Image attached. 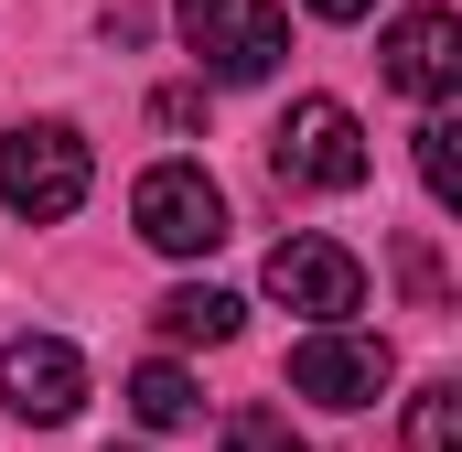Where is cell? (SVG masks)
<instances>
[{"label": "cell", "instance_id": "obj_16", "mask_svg": "<svg viewBox=\"0 0 462 452\" xmlns=\"http://www.w3.org/2000/svg\"><path fill=\"white\" fill-rule=\"evenodd\" d=\"M312 11H323V22H365L376 0H312Z\"/></svg>", "mask_w": 462, "mask_h": 452}, {"label": "cell", "instance_id": "obj_4", "mask_svg": "<svg viewBox=\"0 0 462 452\" xmlns=\"http://www.w3.org/2000/svg\"><path fill=\"white\" fill-rule=\"evenodd\" d=\"M129 226H140L162 259H205V248H226V194H216L205 162H151V173L129 184Z\"/></svg>", "mask_w": 462, "mask_h": 452}, {"label": "cell", "instance_id": "obj_13", "mask_svg": "<svg viewBox=\"0 0 462 452\" xmlns=\"http://www.w3.org/2000/svg\"><path fill=\"white\" fill-rule=\"evenodd\" d=\"M226 452H301V431L280 410H226Z\"/></svg>", "mask_w": 462, "mask_h": 452}, {"label": "cell", "instance_id": "obj_14", "mask_svg": "<svg viewBox=\"0 0 462 452\" xmlns=\"http://www.w3.org/2000/svg\"><path fill=\"white\" fill-rule=\"evenodd\" d=\"M398 280H409V302H430V313H441V259H430V248H420V237H409V248H398Z\"/></svg>", "mask_w": 462, "mask_h": 452}, {"label": "cell", "instance_id": "obj_11", "mask_svg": "<svg viewBox=\"0 0 462 452\" xmlns=\"http://www.w3.org/2000/svg\"><path fill=\"white\" fill-rule=\"evenodd\" d=\"M409 452H462V377H430L409 399Z\"/></svg>", "mask_w": 462, "mask_h": 452}, {"label": "cell", "instance_id": "obj_6", "mask_svg": "<svg viewBox=\"0 0 462 452\" xmlns=\"http://www.w3.org/2000/svg\"><path fill=\"white\" fill-rule=\"evenodd\" d=\"M0 410L32 420V431H65L87 410V355L65 334H11L0 344Z\"/></svg>", "mask_w": 462, "mask_h": 452}, {"label": "cell", "instance_id": "obj_7", "mask_svg": "<svg viewBox=\"0 0 462 452\" xmlns=\"http://www.w3.org/2000/svg\"><path fill=\"white\" fill-rule=\"evenodd\" d=\"M258 280H269V302H291L301 324H345V313H365V259L334 248V237H280Z\"/></svg>", "mask_w": 462, "mask_h": 452}, {"label": "cell", "instance_id": "obj_10", "mask_svg": "<svg viewBox=\"0 0 462 452\" xmlns=\"http://www.w3.org/2000/svg\"><path fill=\"white\" fill-rule=\"evenodd\" d=\"M129 420H140V431H183V420H194V377H183L172 355L129 366Z\"/></svg>", "mask_w": 462, "mask_h": 452}, {"label": "cell", "instance_id": "obj_1", "mask_svg": "<svg viewBox=\"0 0 462 452\" xmlns=\"http://www.w3.org/2000/svg\"><path fill=\"white\" fill-rule=\"evenodd\" d=\"M87 184H97V162H87V129H65V118H22L11 140H0V205L32 226H65L87 205Z\"/></svg>", "mask_w": 462, "mask_h": 452}, {"label": "cell", "instance_id": "obj_5", "mask_svg": "<svg viewBox=\"0 0 462 452\" xmlns=\"http://www.w3.org/2000/svg\"><path fill=\"white\" fill-rule=\"evenodd\" d=\"M387 377H398L387 334H355V324H312V334L291 344V388H301V399H323V410H376V399H387Z\"/></svg>", "mask_w": 462, "mask_h": 452}, {"label": "cell", "instance_id": "obj_2", "mask_svg": "<svg viewBox=\"0 0 462 452\" xmlns=\"http://www.w3.org/2000/svg\"><path fill=\"white\" fill-rule=\"evenodd\" d=\"M172 33L216 87H258L291 54V11L280 0H172Z\"/></svg>", "mask_w": 462, "mask_h": 452}, {"label": "cell", "instance_id": "obj_8", "mask_svg": "<svg viewBox=\"0 0 462 452\" xmlns=\"http://www.w3.org/2000/svg\"><path fill=\"white\" fill-rule=\"evenodd\" d=\"M376 65H387V87L398 98H420V108H441L462 87V22L430 0V11H398L387 33H376Z\"/></svg>", "mask_w": 462, "mask_h": 452}, {"label": "cell", "instance_id": "obj_3", "mask_svg": "<svg viewBox=\"0 0 462 452\" xmlns=\"http://www.w3.org/2000/svg\"><path fill=\"white\" fill-rule=\"evenodd\" d=\"M269 173L291 194H355L365 184V129H355L345 98H301V108L269 129Z\"/></svg>", "mask_w": 462, "mask_h": 452}, {"label": "cell", "instance_id": "obj_12", "mask_svg": "<svg viewBox=\"0 0 462 452\" xmlns=\"http://www.w3.org/2000/svg\"><path fill=\"white\" fill-rule=\"evenodd\" d=\"M452 140H462V118H452V108L420 118V184H430V205H462V162H452Z\"/></svg>", "mask_w": 462, "mask_h": 452}, {"label": "cell", "instance_id": "obj_9", "mask_svg": "<svg viewBox=\"0 0 462 452\" xmlns=\"http://www.w3.org/2000/svg\"><path fill=\"white\" fill-rule=\"evenodd\" d=\"M236 291H216V280H183V291H162L151 302V324H162V344H226L236 334Z\"/></svg>", "mask_w": 462, "mask_h": 452}, {"label": "cell", "instance_id": "obj_15", "mask_svg": "<svg viewBox=\"0 0 462 452\" xmlns=\"http://www.w3.org/2000/svg\"><path fill=\"white\" fill-rule=\"evenodd\" d=\"M151 118H162V129H194V118H205V98H194V87H162V98H151Z\"/></svg>", "mask_w": 462, "mask_h": 452}]
</instances>
